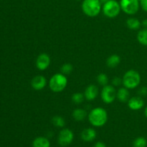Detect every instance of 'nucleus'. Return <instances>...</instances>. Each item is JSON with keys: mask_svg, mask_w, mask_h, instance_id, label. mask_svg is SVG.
I'll list each match as a JSON object with an SVG mask.
<instances>
[{"mask_svg": "<svg viewBox=\"0 0 147 147\" xmlns=\"http://www.w3.org/2000/svg\"><path fill=\"white\" fill-rule=\"evenodd\" d=\"M88 121L95 127H102L108 121V113L101 107H96L92 109L88 113Z\"/></svg>", "mask_w": 147, "mask_h": 147, "instance_id": "nucleus-1", "label": "nucleus"}, {"mask_svg": "<svg viewBox=\"0 0 147 147\" xmlns=\"http://www.w3.org/2000/svg\"><path fill=\"white\" fill-rule=\"evenodd\" d=\"M83 12L89 17H95L102 10V3L100 0H83L81 5Z\"/></svg>", "mask_w": 147, "mask_h": 147, "instance_id": "nucleus-2", "label": "nucleus"}, {"mask_svg": "<svg viewBox=\"0 0 147 147\" xmlns=\"http://www.w3.org/2000/svg\"><path fill=\"white\" fill-rule=\"evenodd\" d=\"M49 88L54 93H60L65 89L67 86V78L62 73H56L50 78L49 80Z\"/></svg>", "mask_w": 147, "mask_h": 147, "instance_id": "nucleus-3", "label": "nucleus"}, {"mask_svg": "<svg viewBox=\"0 0 147 147\" xmlns=\"http://www.w3.org/2000/svg\"><path fill=\"white\" fill-rule=\"evenodd\" d=\"M141 83V76L135 70H129L125 73L122 78V84L128 89H134Z\"/></svg>", "mask_w": 147, "mask_h": 147, "instance_id": "nucleus-4", "label": "nucleus"}, {"mask_svg": "<svg viewBox=\"0 0 147 147\" xmlns=\"http://www.w3.org/2000/svg\"><path fill=\"white\" fill-rule=\"evenodd\" d=\"M102 10L106 17L109 18H115L120 14L121 9L120 3L118 2L116 0H110L103 4Z\"/></svg>", "mask_w": 147, "mask_h": 147, "instance_id": "nucleus-5", "label": "nucleus"}, {"mask_svg": "<svg viewBox=\"0 0 147 147\" xmlns=\"http://www.w3.org/2000/svg\"><path fill=\"white\" fill-rule=\"evenodd\" d=\"M119 3L122 11L129 15L136 14L140 7L139 0H121Z\"/></svg>", "mask_w": 147, "mask_h": 147, "instance_id": "nucleus-6", "label": "nucleus"}, {"mask_svg": "<svg viewBox=\"0 0 147 147\" xmlns=\"http://www.w3.org/2000/svg\"><path fill=\"white\" fill-rule=\"evenodd\" d=\"M100 97L102 100L106 104H111L113 103L116 98V91L114 86L111 85L103 86L100 92Z\"/></svg>", "mask_w": 147, "mask_h": 147, "instance_id": "nucleus-7", "label": "nucleus"}, {"mask_svg": "<svg viewBox=\"0 0 147 147\" xmlns=\"http://www.w3.org/2000/svg\"><path fill=\"white\" fill-rule=\"evenodd\" d=\"M74 139V134L70 129H63L59 133L57 142L59 145L63 147L69 146Z\"/></svg>", "mask_w": 147, "mask_h": 147, "instance_id": "nucleus-8", "label": "nucleus"}, {"mask_svg": "<svg viewBox=\"0 0 147 147\" xmlns=\"http://www.w3.org/2000/svg\"><path fill=\"white\" fill-rule=\"evenodd\" d=\"M36 67L39 70H47L51 63V58L47 53H41L36 59Z\"/></svg>", "mask_w": 147, "mask_h": 147, "instance_id": "nucleus-9", "label": "nucleus"}, {"mask_svg": "<svg viewBox=\"0 0 147 147\" xmlns=\"http://www.w3.org/2000/svg\"><path fill=\"white\" fill-rule=\"evenodd\" d=\"M128 106L132 111H139L144 106V100L142 96H134L128 100Z\"/></svg>", "mask_w": 147, "mask_h": 147, "instance_id": "nucleus-10", "label": "nucleus"}, {"mask_svg": "<svg viewBox=\"0 0 147 147\" xmlns=\"http://www.w3.org/2000/svg\"><path fill=\"white\" fill-rule=\"evenodd\" d=\"M47 85V80L43 76H37L32 78L31 81V86L34 90H41Z\"/></svg>", "mask_w": 147, "mask_h": 147, "instance_id": "nucleus-11", "label": "nucleus"}, {"mask_svg": "<svg viewBox=\"0 0 147 147\" xmlns=\"http://www.w3.org/2000/svg\"><path fill=\"white\" fill-rule=\"evenodd\" d=\"M85 98L86 100L91 101L95 100L98 94V88L94 84H90L86 88L84 92Z\"/></svg>", "mask_w": 147, "mask_h": 147, "instance_id": "nucleus-12", "label": "nucleus"}, {"mask_svg": "<svg viewBox=\"0 0 147 147\" xmlns=\"http://www.w3.org/2000/svg\"><path fill=\"white\" fill-rule=\"evenodd\" d=\"M97 136L96 130L92 128H87L83 129L81 133L82 140L86 142H91L94 140Z\"/></svg>", "mask_w": 147, "mask_h": 147, "instance_id": "nucleus-13", "label": "nucleus"}, {"mask_svg": "<svg viewBox=\"0 0 147 147\" xmlns=\"http://www.w3.org/2000/svg\"><path fill=\"white\" fill-rule=\"evenodd\" d=\"M129 96H130V93H129V89L125 87L121 88L116 92V98L121 103L128 102V100L130 98Z\"/></svg>", "mask_w": 147, "mask_h": 147, "instance_id": "nucleus-14", "label": "nucleus"}, {"mask_svg": "<svg viewBox=\"0 0 147 147\" xmlns=\"http://www.w3.org/2000/svg\"><path fill=\"white\" fill-rule=\"evenodd\" d=\"M121 63V57L119 55L113 54L109 56L106 60V65L110 68H115Z\"/></svg>", "mask_w": 147, "mask_h": 147, "instance_id": "nucleus-15", "label": "nucleus"}, {"mask_svg": "<svg viewBox=\"0 0 147 147\" xmlns=\"http://www.w3.org/2000/svg\"><path fill=\"white\" fill-rule=\"evenodd\" d=\"M32 147H50V142L47 138L38 136L32 142Z\"/></svg>", "mask_w": 147, "mask_h": 147, "instance_id": "nucleus-16", "label": "nucleus"}, {"mask_svg": "<svg viewBox=\"0 0 147 147\" xmlns=\"http://www.w3.org/2000/svg\"><path fill=\"white\" fill-rule=\"evenodd\" d=\"M72 116L76 121H83L87 116V112L83 109H76L72 113Z\"/></svg>", "mask_w": 147, "mask_h": 147, "instance_id": "nucleus-17", "label": "nucleus"}, {"mask_svg": "<svg viewBox=\"0 0 147 147\" xmlns=\"http://www.w3.org/2000/svg\"><path fill=\"white\" fill-rule=\"evenodd\" d=\"M126 26L129 29L132 30H139L142 26V22L135 17H130L126 20Z\"/></svg>", "mask_w": 147, "mask_h": 147, "instance_id": "nucleus-18", "label": "nucleus"}, {"mask_svg": "<svg viewBox=\"0 0 147 147\" xmlns=\"http://www.w3.org/2000/svg\"><path fill=\"white\" fill-rule=\"evenodd\" d=\"M138 42L144 46H147V29L144 28L141 30L137 34Z\"/></svg>", "mask_w": 147, "mask_h": 147, "instance_id": "nucleus-19", "label": "nucleus"}, {"mask_svg": "<svg viewBox=\"0 0 147 147\" xmlns=\"http://www.w3.org/2000/svg\"><path fill=\"white\" fill-rule=\"evenodd\" d=\"M52 123L56 127L63 128L65 125V121L64 118H63L62 116H55L52 119Z\"/></svg>", "mask_w": 147, "mask_h": 147, "instance_id": "nucleus-20", "label": "nucleus"}, {"mask_svg": "<svg viewBox=\"0 0 147 147\" xmlns=\"http://www.w3.org/2000/svg\"><path fill=\"white\" fill-rule=\"evenodd\" d=\"M147 140L143 136H139L133 142V147H146Z\"/></svg>", "mask_w": 147, "mask_h": 147, "instance_id": "nucleus-21", "label": "nucleus"}, {"mask_svg": "<svg viewBox=\"0 0 147 147\" xmlns=\"http://www.w3.org/2000/svg\"><path fill=\"white\" fill-rule=\"evenodd\" d=\"M85 98V96L84 94L81 93H76L72 95V97H71V100L75 104H77L79 105L80 103H82L84 100Z\"/></svg>", "mask_w": 147, "mask_h": 147, "instance_id": "nucleus-22", "label": "nucleus"}, {"mask_svg": "<svg viewBox=\"0 0 147 147\" xmlns=\"http://www.w3.org/2000/svg\"><path fill=\"white\" fill-rule=\"evenodd\" d=\"M73 66L70 63H65L60 67V73L64 75H69L73 72Z\"/></svg>", "mask_w": 147, "mask_h": 147, "instance_id": "nucleus-23", "label": "nucleus"}, {"mask_svg": "<svg viewBox=\"0 0 147 147\" xmlns=\"http://www.w3.org/2000/svg\"><path fill=\"white\" fill-rule=\"evenodd\" d=\"M97 81L100 86H105L108 85V83H109V77L105 73H100L97 76Z\"/></svg>", "mask_w": 147, "mask_h": 147, "instance_id": "nucleus-24", "label": "nucleus"}, {"mask_svg": "<svg viewBox=\"0 0 147 147\" xmlns=\"http://www.w3.org/2000/svg\"><path fill=\"white\" fill-rule=\"evenodd\" d=\"M112 86H119V85H121V83H122V79L120 78L119 77H114L112 79Z\"/></svg>", "mask_w": 147, "mask_h": 147, "instance_id": "nucleus-25", "label": "nucleus"}, {"mask_svg": "<svg viewBox=\"0 0 147 147\" xmlns=\"http://www.w3.org/2000/svg\"><path fill=\"white\" fill-rule=\"evenodd\" d=\"M140 7L144 11L147 12V0H140Z\"/></svg>", "mask_w": 147, "mask_h": 147, "instance_id": "nucleus-26", "label": "nucleus"}, {"mask_svg": "<svg viewBox=\"0 0 147 147\" xmlns=\"http://www.w3.org/2000/svg\"><path fill=\"white\" fill-rule=\"evenodd\" d=\"M139 93L140 96H145L147 95V88L142 87V88L139 89Z\"/></svg>", "mask_w": 147, "mask_h": 147, "instance_id": "nucleus-27", "label": "nucleus"}, {"mask_svg": "<svg viewBox=\"0 0 147 147\" xmlns=\"http://www.w3.org/2000/svg\"><path fill=\"white\" fill-rule=\"evenodd\" d=\"M93 147H106V144L102 142H98L95 144L94 146Z\"/></svg>", "mask_w": 147, "mask_h": 147, "instance_id": "nucleus-28", "label": "nucleus"}, {"mask_svg": "<svg viewBox=\"0 0 147 147\" xmlns=\"http://www.w3.org/2000/svg\"><path fill=\"white\" fill-rule=\"evenodd\" d=\"M142 25L143 26L144 28L147 29V19H145V20H144L143 21H142Z\"/></svg>", "mask_w": 147, "mask_h": 147, "instance_id": "nucleus-29", "label": "nucleus"}, {"mask_svg": "<svg viewBox=\"0 0 147 147\" xmlns=\"http://www.w3.org/2000/svg\"><path fill=\"white\" fill-rule=\"evenodd\" d=\"M110 1V0H100V1L102 3V4H104V3L107 2V1Z\"/></svg>", "mask_w": 147, "mask_h": 147, "instance_id": "nucleus-30", "label": "nucleus"}, {"mask_svg": "<svg viewBox=\"0 0 147 147\" xmlns=\"http://www.w3.org/2000/svg\"><path fill=\"white\" fill-rule=\"evenodd\" d=\"M144 115H145V116L147 118V106L145 108V109H144Z\"/></svg>", "mask_w": 147, "mask_h": 147, "instance_id": "nucleus-31", "label": "nucleus"}, {"mask_svg": "<svg viewBox=\"0 0 147 147\" xmlns=\"http://www.w3.org/2000/svg\"><path fill=\"white\" fill-rule=\"evenodd\" d=\"M76 1H80V0H76Z\"/></svg>", "mask_w": 147, "mask_h": 147, "instance_id": "nucleus-32", "label": "nucleus"}, {"mask_svg": "<svg viewBox=\"0 0 147 147\" xmlns=\"http://www.w3.org/2000/svg\"><path fill=\"white\" fill-rule=\"evenodd\" d=\"M139 1H140V0H139Z\"/></svg>", "mask_w": 147, "mask_h": 147, "instance_id": "nucleus-33", "label": "nucleus"}]
</instances>
